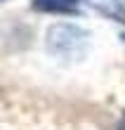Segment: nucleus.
I'll list each match as a JSON object with an SVG mask.
<instances>
[{"mask_svg":"<svg viewBox=\"0 0 125 130\" xmlns=\"http://www.w3.org/2000/svg\"><path fill=\"white\" fill-rule=\"evenodd\" d=\"M123 43H125V33H123Z\"/></svg>","mask_w":125,"mask_h":130,"instance_id":"nucleus-4","label":"nucleus"},{"mask_svg":"<svg viewBox=\"0 0 125 130\" xmlns=\"http://www.w3.org/2000/svg\"><path fill=\"white\" fill-rule=\"evenodd\" d=\"M87 45H90V31L73 26V24H66V21L50 26L47 36H45V50L52 57L78 59L87 52Z\"/></svg>","mask_w":125,"mask_h":130,"instance_id":"nucleus-1","label":"nucleus"},{"mask_svg":"<svg viewBox=\"0 0 125 130\" xmlns=\"http://www.w3.org/2000/svg\"><path fill=\"white\" fill-rule=\"evenodd\" d=\"M116 130H125V113L120 116V121H118V125H116Z\"/></svg>","mask_w":125,"mask_h":130,"instance_id":"nucleus-3","label":"nucleus"},{"mask_svg":"<svg viewBox=\"0 0 125 130\" xmlns=\"http://www.w3.org/2000/svg\"><path fill=\"white\" fill-rule=\"evenodd\" d=\"M33 10L45 14H61V17H78L80 0H33Z\"/></svg>","mask_w":125,"mask_h":130,"instance_id":"nucleus-2","label":"nucleus"}]
</instances>
